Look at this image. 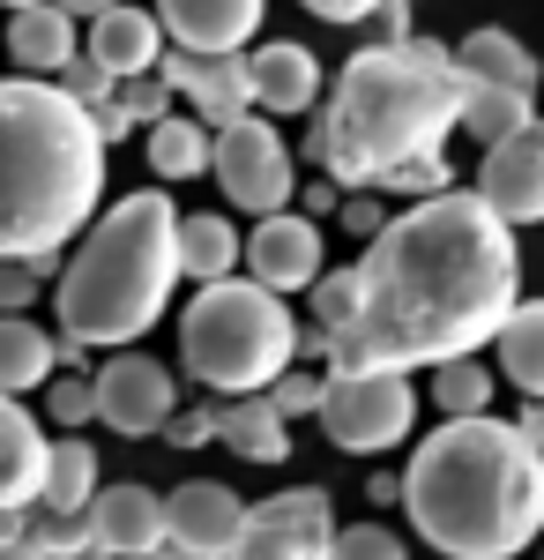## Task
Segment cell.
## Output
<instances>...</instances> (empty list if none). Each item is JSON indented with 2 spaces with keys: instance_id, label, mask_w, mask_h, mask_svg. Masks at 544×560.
Listing matches in <instances>:
<instances>
[{
  "instance_id": "obj_1",
  "label": "cell",
  "mask_w": 544,
  "mask_h": 560,
  "mask_svg": "<svg viewBox=\"0 0 544 560\" xmlns=\"http://www.w3.org/2000/svg\"><path fill=\"white\" fill-rule=\"evenodd\" d=\"M351 277H358L351 322L335 337L298 322V359L418 374L433 359L493 345L507 306L522 300V247L515 224L477 187H440L411 210H388Z\"/></svg>"
},
{
  "instance_id": "obj_2",
  "label": "cell",
  "mask_w": 544,
  "mask_h": 560,
  "mask_svg": "<svg viewBox=\"0 0 544 560\" xmlns=\"http://www.w3.org/2000/svg\"><path fill=\"white\" fill-rule=\"evenodd\" d=\"M403 509L440 560H515L544 538V441L493 411L440 419L403 471Z\"/></svg>"
},
{
  "instance_id": "obj_3",
  "label": "cell",
  "mask_w": 544,
  "mask_h": 560,
  "mask_svg": "<svg viewBox=\"0 0 544 560\" xmlns=\"http://www.w3.org/2000/svg\"><path fill=\"white\" fill-rule=\"evenodd\" d=\"M462 97H470V75L456 68L448 45L418 38V31L380 38L343 60L329 105L306 135V158L335 187H380L403 158H440L448 150Z\"/></svg>"
},
{
  "instance_id": "obj_4",
  "label": "cell",
  "mask_w": 544,
  "mask_h": 560,
  "mask_svg": "<svg viewBox=\"0 0 544 560\" xmlns=\"http://www.w3.org/2000/svg\"><path fill=\"white\" fill-rule=\"evenodd\" d=\"M97 202H105V142L90 128V105H75L45 75H8L0 83V255L52 277L60 247L97 217Z\"/></svg>"
},
{
  "instance_id": "obj_5",
  "label": "cell",
  "mask_w": 544,
  "mask_h": 560,
  "mask_svg": "<svg viewBox=\"0 0 544 560\" xmlns=\"http://www.w3.org/2000/svg\"><path fill=\"white\" fill-rule=\"evenodd\" d=\"M172 232H179V210H172L165 187H134L113 210L90 217L68 240L75 255L60 261V284H52L60 329H75L83 345H105V351L157 329L172 306V284H179Z\"/></svg>"
},
{
  "instance_id": "obj_6",
  "label": "cell",
  "mask_w": 544,
  "mask_h": 560,
  "mask_svg": "<svg viewBox=\"0 0 544 560\" xmlns=\"http://www.w3.org/2000/svg\"><path fill=\"white\" fill-rule=\"evenodd\" d=\"M298 359V314L253 277H210L179 314V366L210 396H253Z\"/></svg>"
},
{
  "instance_id": "obj_7",
  "label": "cell",
  "mask_w": 544,
  "mask_h": 560,
  "mask_svg": "<svg viewBox=\"0 0 544 560\" xmlns=\"http://www.w3.org/2000/svg\"><path fill=\"white\" fill-rule=\"evenodd\" d=\"M343 456H388L418 427V388L395 366H329L321 411H314Z\"/></svg>"
},
{
  "instance_id": "obj_8",
  "label": "cell",
  "mask_w": 544,
  "mask_h": 560,
  "mask_svg": "<svg viewBox=\"0 0 544 560\" xmlns=\"http://www.w3.org/2000/svg\"><path fill=\"white\" fill-rule=\"evenodd\" d=\"M210 173L216 187H224V202L232 210H284L298 187V165H292V142L269 128L261 113H239V120H224V128H210Z\"/></svg>"
},
{
  "instance_id": "obj_9",
  "label": "cell",
  "mask_w": 544,
  "mask_h": 560,
  "mask_svg": "<svg viewBox=\"0 0 544 560\" xmlns=\"http://www.w3.org/2000/svg\"><path fill=\"white\" fill-rule=\"evenodd\" d=\"M329 538H335L329 486H292V493H269L261 509H247L239 538L216 560H321Z\"/></svg>"
},
{
  "instance_id": "obj_10",
  "label": "cell",
  "mask_w": 544,
  "mask_h": 560,
  "mask_svg": "<svg viewBox=\"0 0 544 560\" xmlns=\"http://www.w3.org/2000/svg\"><path fill=\"white\" fill-rule=\"evenodd\" d=\"M239 269H247L253 284H269V292H306L321 269H329V247H321V224L306 210H261L253 217V232L239 240Z\"/></svg>"
},
{
  "instance_id": "obj_11",
  "label": "cell",
  "mask_w": 544,
  "mask_h": 560,
  "mask_svg": "<svg viewBox=\"0 0 544 560\" xmlns=\"http://www.w3.org/2000/svg\"><path fill=\"white\" fill-rule=\"evenodd\" d=\"M90 388H97V419L113 433H127V441H150L179 411V382H172L150 351H127V345L90 374Z\"/></svg>"
},
{
  "instance_id": "obj_12",
  "label": "cell",
  "mask_w": 544,
  "mask_h": 560,
  "mask_svg": "<svg viewBox=\"0 0 544 560\" xmlns=\"http://www.w3.org/2000/svg\"><path fill=\"white\" fill-rule=\"evenodd\" d=\"M477 195H485L515 232H522V224H544V120H522L515 135L485 142Z\"/></svg>"
},
{
  "instance_id": "obj_13",
  "label": "cell",
  "mask_w": 544,
  "mask_h": 560,
  "mask_svg": "<svg viewBox=\"0 0 544 560\" xmlns=\"http://www.w3.org/2000/svg\"><path fill=\"white\" fill-rule=\"evenodd\" d=\"M157 75L172 83V97L194 105L202 128H224V120L253 113L247 52H187V45H172V52H157Z\"/></svg>"
},
{
  "instance_id": "obj_14",
  "label": "cell",
  "mask_w": 544,
  "mask_h": 560,
  "mask_svg": "<svg viewBox=\"0 0 544 560\" xmlns=\"http://www.w3.org/2000/svg\"><path fill=\"white\" fill-rule=\"evenodd\" d=\"M172 45L187 52H247L253 31L269 23V0H150Z\"/></svg>"
},
{
  "instance_id": "obj_15",
  "label": "cell",
  "mask_w": 544,
  "mask_h": 560,
  "mask_svg": "<svg viewBox=\"0 0 544 560\" xmlns=\"http://www.w3.org/2000/svg\"><path fill=\"white\" fill-rule=\"evenodd\" d=\"M83 523L113 560H142L165 538V493H150V486H105V478H97Z\"/></svg>"
},
{
  "instance_id": "obj_16",
  "label": "cell",
  "mask_w": 544,
  "mask_h": 560,
  "mask_svg": "<svg viewBox=\"0 0 544 560\" xmlns=\"http://www.w3.org/2000/svg\"><path fill=\"white\" fill-rule=\"evenodd\" d=\"M239 516H247V501H239L232 486H216V478H187L179 493H165V530L194 560L224 553V546L239 538Z\"/></svg>"
},
{
  "instance_id": "obj_17",
  "label": "cell",
  "mask_w": 544,
  "mask_h": 560,
  "mask_svg": "<svg viewBox=\"0 0 544 560\" xmlns=\"http://www.w3.org/2000/svg\"><path fill=\"white\" fill-rule=\"evenodd\" d=\"M247 83H253V113H314L321 105V60L298 38H269L247 52Z\"/></svg>"
},
{
  "instance_id": "obj_18",
  "label": "cell",
  "mask_w": 544,
  "mask_h": 560,
  "mask_svg": "<svg viewBox=\"0 0 544 560\" xmlns=\"http://www.w3.org/2000/svg\"><path fill=\"white\" fill-rule=\"evenodd\" d=\"M83 52L105 68V75H142V68H157V52H165V23H157V8L113 0V8L90 15V45Z\"/></svg>"
},
{
  "instance_id": "obj_19",
  "label": "cell",
  "mask_w": 544,
  "mask_h": 560,
  "mask_svg": "<svg viewBox=\"0 0 544 560\" xmlns=\"http://www.w3.org/2000/svg\"><path fill=\"white\" fill-rule=\"evenodd\" d=\"M75 45H83V23H75L60 0L8 8V60H15V75H52Z\"/></svg>"
},
{
  "instance_id": "obj_20",
  "label": "cell",
  "mask_w": 544,
  "mask_h": 560,
  "mask_svg": "<svg viewBox=\"0 0 544 560\" xmlns=\"http://www.w3.org/2000/svg\"><path fill=\"white\" fill-rule=\"evenodd\" d=\"M45 478V427L23 411V396L0 388V509H31Z\"/></svg>"
},
{
  "instance_id": "obj_21",
  "label": "cell",
  "mask_w": 544,
  "mask_h": 560,
  "mask_svg": "<svg viewBox=\"0 0 544 560\" xmlns=\"http://www.w3.org/2000/svg\"><path fill=\"white\" fill-rule=\"evenodd\" d=\"M216 441H224L239 464H284V456H292V419H284L261 388H253V396H224Z\"/></svg>"
},
{
  "instance_id": "obj_22",
  "label": "cell",
  "mask_w": 544,
  "mask_h": 560,
  "mask_svg": "<svg viewBox=\"0 0 544 560\" xmlns=\"http://www.w3.org/2000/svg\"><path fill=\"white\" fill-rule=\"evenodd\" d=\"M456 68L470 75V83H507V90H537L544 83L537 52L515 38V31H470V38L456 45Z\"/></svg>"
},
{
  "instance_id": "obj_23",
  "label": "cell",
  "mask_w": 544,
  "mask_h": 560,
  "mask_svg": "<svg viewBox=\"0 0 544 560\" xmlns=\"http://www.w3.org/2000/svg\"><path fill=\"white\" fill-rule=\"evenodd\" d=\"M493 345H500L507 388L544 396V300H515V306H507V322L493 329Z\"/></svg>"
},
{
  "instance_id": "obj_24",
  "label": "cell",
  "mask_w": 544,
  "mask_h": 560,
  "mask_svg": "<svg viewBox=\"0 0 544 560\" xmlns=\"http://www.w3.org/2000/svg\"><path fill=\"white\" fill-rule=\"evenodd\" d=\"M172 247H179V277H194V284H210V277H232L239 269V224L232 217H179V232H172Z\"/></svg>"
},
{
  "instance_id": "obj_25",
  "label": "cell",
  "mask_w": 544,
  "mask_h": 560,
  "mask_svg": "<svg viewBox=\"0 0 544 560\" xmlns=\"http://www.w3.org/2000/svg\"><path fill=\"white\" fill-rule=\"evenodd\" d=\"M142 158H150L157 179H202L210 173V128H202V120H179V113H157Z\"/></svg>"
},
{
  "instance_id": "obj_26",
  "label": "cell",
  "mask_w": 544,
  "mask_h": 560,
  "mask_svg": "<svg viewBox=\"0 0 544 560\" xmlns=\"http://www.w3.org/2000/svg\"><path fill=\"white\" fill-rule=\"evenodd\" d=\"M45 374H52V337L31 314H0V388L23 396V388H45Z\"/></svg>"
},
{
  "instance_id": "obj_27",
  "label": "cell",
  "mask_w": 544,
  "mask_h": 560,
  "mask_svg": "<svg viewBox=\"0 0 544 560\" xmlns=\"http://www.w3.org/2000/svg\"><path fill=\"white\" fill-rule=\"evenodd\" d=\"M90 493H97V448L90 441H45L38 501L45 509H90Z\"/></svg>"
},
{
  "instance_id": "obj_28",
  "label": "cell",
  "mask_w": 544,
  "mask_h": 560,
  "mask_svg": "<svg viewBox=\"0 0 544 560\" xmlns=\"http://www.w3.org/2000/svg\"><path fill=\"white\" fill-rule=\"evenodd\" d=\"M522 120H537V90L470 83V97H462V120H456V128H470L477 142H500V135H515Z\"/></svg>"
},
{
  "instance_id": "obj_29",
  "label": "cell",
  "mask_w": 544,
  "mask_h": 560,
  "mask_svg": "<svg viewBox=\"0 0 544 560\" xmlns=\"http://www.w3.org/2000/svg\"><path fill=\"white\" fill-rule=\"evenodd\" d=\"M433 374V404H440V419H470V411H493V374L477 366V351H456V359H433L425 366Z\"/></svg>"
},
{
  "instance_id": "obj_30",
  "label": "cell",
  "mask_w": 544,
  "mask_h": 560,
  "mask_svg": "<svg viewBox=\"0 0 544 560\" xmlns=\"http://www.w3.org/2000/svg\"><path fill=\"white\" fill-rule=\"evenodd\" d=\"M45 419L68 433H83L97 419V388H90V366H52L45 374Z\"/></svg>"
},
{
  "instance_id": "obj_31",
  "label": "cell",
  "mask_w": 544,
  "mask_h": 560,
  "mask_svg": "<svg viewBox=\"0 0 544 560\" xmlns=\"http://www.w3.org/2000/svg\"><path fill=\"white\" fill-rule=\"evenodd\" d=\"M321 388H329V366H298V359H292L261 396H269L284 419H314V411H321Z\"/></svg>"
},
{
  "instance_id": "obj_32",
  "label": "cell",
  "mask_w": 544,
  "mask_h": 560,
  "mask_svg": "<svg viewBox=\"0 0 544 560\" xmlns=\"http://www.w3.org/2000/svg\"><path fill=\"white\" fill-rule=\"evenodd\" d=\"M321 560H411V546L388 530V523H351V530H335L329 553Z\"/></svg>"
},
{
  "instance_id": "obj_33",
  "label": "cell",
  "mask_w": 544,
  "mask_h": 560,
  "mask_svg": "<svg viewBox=\"0 0 544 560\" xmlns=\"http://www.w3.org/2000/svg\"><path fill=\"white\" fill-rule=\"evenodd\" d=\"M306 292H314V329H321V337H335V329L351 322V300H358V277H351V261H343V269H321V277H314Z\"/></svg>"
},
{
  "instance_id": "obj_34",
  "label": "cell",
  "mask_w": 544,
  "mask_h": 560,
  "mask_svg": "<svg viewBox=\"0 0 544 560\" xmlns=\"http://www.w3.org/2000/svg\"><path fill=\"white\" fill-rule=\"evenodd\" d=\"M113 105H120L134 128H150L157 113H172V83L157 75V68H142V75H120V83H113Z\"/></svg>"
},
{
  "instance_id": "obj_35",
  "label": "cell",
  "mask_w": 544,
  "mask_h": 560,
  "mask_svg": "<svg viewBox=\"0 0 544 560\" xmlns=\"http://www.w3.org/2000/svg\"><path fill=\"white\" fill-rule=\"evenodd\" d=\"M52 83L68 90V97H75V105H105V97H113V83H120V75H105V68H97V60H90L83 45H75V52H68V60H60V68H52Z\"/></svg>"
},
{
  "instance_id": "obj_36",
  "label": "cell",
  "mask_w": 544,
  "mask_h": 560,
  "mask_svg": "<svg viewBox=\"0 0 544 560\" xmlns=\"http://www.w3.org/2000/svg\"><path fill=\"white\" fill-rule=\"evenodd\" d=\"M380 187H388V195H411V202H418V195H440V187H456V179H448V158H403V165L380 179Z\"/></svg>"
},
{
  "instance_id": "obj_37",
  "label": "cell",
  "mask_w": 544,
  "mask_h": 560,
  "mask_svg": "<svg viewBox=\"0 0 544 560\" xmlns=\"http://www.w3.org/2000/svg\"><path fill=\"white\" fill-rule=\"evenodd\" d=\"M45 292V269H31V261L0 255V314H31Z\"/></svg>"
},
{
  "instance_id": "obj_38",
  "label": "cell",
  "mask_w": 544,
  "mask_h": 560,
  "mask_svg": "<svg viewBox=\"0 0 544 560\" xmlns=\"http://www.w3.org/2000/svg\"><path fill=\"white\" fill-rule=\"evenodd\" d=\"M216 419H224V404H194V411H172L157 433H165L172 448H210V441H216Z\"/></svg>"
},
{
  "instance_id": "obj_39",
  "label": "cell",
  "mask_w": 544,
  "mask_h": 560,
  "mask_svg": "<svg viewBox=\"0 0 544 560\" xmlns=\"http://www.w3.org/2000/svg\"><path fill=\"white\" fill-rule=\"evenodd\" d=\"M335 217H343V224H351L358 240H374L380 224H388V202H374L366 187H343V202H335Z\"/></svg>"
},
{
  "instance_id": "obj_40",
  "label": "cell",
  "mask_w": 544,
  "mask_h": 560,
  "mask_svg": "<svg viewBox=\"0 0 544 560\" xmlns=\"http://www.w3.org/2000/svg\"><path fill=\"white\" fill-rule=\"evenodd\" d=\"M306 15H321V23H366L380 0H298Z\"/></svg>"
},
{
  "instance_id": "obj_41",
  "label": "cell",
  "mask_w": 544,
  "mask_h": 560,
  "mask_svg": "<svg viewBox=\"0 0 544 560\" xmlns=\"http://www.w3.org/2000/svg\"><path fill=\"white\" fill-rule=\"evenodd\" d=\"M83 359H90V345L75 337V329H60V337H52V366H83Z\"/></svg>"
},
{
  "instance_id": "obj_42",
  "label": "cell",
  "mask_w": 544,
  "mask_h": 560,
  "mask_svg": "<svg viewBox=\"0 0 544 560\" xmlns=\"http://www.w3.org/2000/svg\"><path fill=\"white\" fill-rule=\"evenodd\" d=\"M366 501H380V509H388V501H403V478L374 471V478H366Z\"/></svg>"
},
{
  "instance_id": "obj_43",
  "label": "cell",
  "mask_w": 544,
  "mask_h": 560,
  "mask_svg": "<svg viewBox=\"0 0 544 560\" xmlns=\"http://www.w3.org/2000/svg\"><path fill=\"white\" fill-rule=\"evenodd\" d=\"M515 427L530 433V441H544V396H522V419H515Z\"/></svg>"
},
{
  "instance_id": "obj_44",
  "label": "cell",
  "mask_w": 544,
  "mask_h": 560,
  "mask_svg": "<svg viewBox=\"0 0 544 560\" xmlns=\"http://www.w3.org/2000/svg\"><path fill=\"white\" fill-rule=\"evenodd\" d=\"M45 560H113L97 538H75V546H60V553H45Z\"/></svg>"
},
{
  "instance_id": "obj_45",
  "label": "cell",
  "mask_w": 544,
  "mask_h": 560,
  "mask_svg": "<svg viewBox=\"0 0 544 560\" xmlns=\"http://www.w3.org/2000/svg\"><path fill=\"white\" fill-rule=\"evenodd\" d=\"M142 560H194V553H187V546H179V538H172V530H165V538H157V546H150V553H142Z\"/></svg>"
},
{
  "instance_id": "obj_46",
  "label": "cell",
  "mask_w": 544,
  "mask_h": 560,
  "mask_svg": "<svg viewBox=\"0 0 544 560\" xmlns=\"http://www.w3.org/2000/svg\"><path fill=\"white\" fill-rule=\"evenodd\" d=\"M0 560H45L31 538H0Z\"/></svg>"
},
{
  "instance_id": "obj_47",
  "label": "cell",
  "mask_w": 544,
  "mask_h": 560,
  "mask_svg": "<svg viewBox=\"0 0 544 560\" xmlns=\"http://www.w3.org/2000/svg\"><path fill=\"white\" fill-rule=\"evenodd\" d=\"M60 8H68L75 23H90V15H97V8H113V0H60Z\"/></svg>"
},
{
  "instance_id": "obj_48",
  "label": "cell",
  "mask_w": 544,
  "mask_h": 560,
  "mask_svg": "<svg viewBox=\"0 0 544 560\" xmlns=\"http://www.w3.org/2000/svg\"><path fill=\"white\" fill-rule=\"evenodd\" d=\"M0 8H31V0H0Z\"/></svg>"
}]
</instances>
